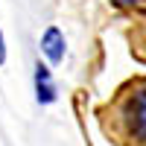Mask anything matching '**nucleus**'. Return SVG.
Instances as JSON below:
<instances>
[{
	"label": "nucleus",
	"instance_id": "2",
	"mask_svg": "<svg viewBox=\"0 0 146 146\" xmlns=\"http://www.w3.org/2000/svg\"><path fill=\"white\" fill-rule=\"evenodd\" d=\"M64 35H62V29L58 27H47L44 29V35H41V53L47 56V62H53V64H58L64 58Z\"/></svg>",
	"mask_w": 146,
	"mask_h": 146
},
{
	"label": "nucleus",
	"instance_id": "3",
	"mask_svg": "<svg viewBox=\"0 0 146 146\" xmlns=\"http://www.w3.org/2000/svg\"><path fill=\"white\" fill-rule=\"evenodd\" d=\"M35 100L41 105H50L56 100V85H53V76H50V67L47 64H35Z\"/></svg>",
	"mask_w": 146,
	"mask_h": 146
},
{
	"label": "nucleus",
	"instance_id": "4",
	"mask_svg": "<svg viewBox=\"0 0 146 146\" xmlns=\"http://www.w3.org/2000/svg\"><path fill=\"white\" fill-rule=\"evenodd\" d=\"M6 62V44H3V32H0V64Z\"/></svg>",
	"mask_w": 146,
	"mask_h": 146
},
{
	"label": "nucleus",
	"instance_id": "1",
	"mask_svg": "<svg viewBox=\"0 0 146 146\" xmlns=\"http://www.w3.org/2000/svg\"><path fill=\"white\" fill-rule=\"evenodd\" d=\"M120 120H123L126 137L137 146H146V82H140L131 91L123 105H120Z\"/></svg>",
	"mask_w": 146,
	"mask_h": 146
},
{
	"label": "nucleus",
	"instance_id": "5",
	"mask_svg": "<svg viewBox=\"0 0 146 146\" xmlns=\"http://www.w3.org/2000/svg\"><path fill=\"white\" fill-rule=\"evenodd\" d=\"M114 3H117V6H135L137 0H114Z\"/></svg>",
	"mask_w": 146,
	"mask_h": 146
}]
</instances>
